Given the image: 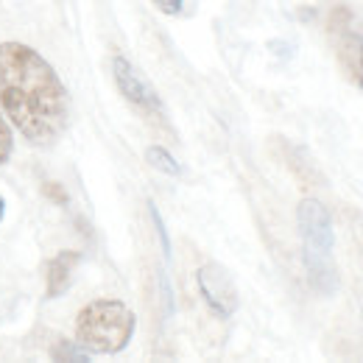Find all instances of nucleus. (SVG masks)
Masks as SVG:
<instances>
[{
    "label": "nucleus",
    "mask_w": 363,
    "mask_h": 363,
    "mask_svg": "<svg viewBox=\"0 0 363 363\" xmlns=\"http://www.w3.org/2000/svg\"><path fill=\"white\" fill-rule=\"evenodd\" d=\"M0 106L37 148L56 145L70 123V92L62 76L26 43H0Z\"/></svg>",
    "instance_id": "nucleus-1"
},
{
    "label": "nucleus",
    "mask_w": 363,
    "mask_h": 363,
    "mask_svg": "<svg viewBox=\"0 0 363 363\" xmlns=\"http://www.w3.org/2000/svg\"><path fill=\"white\" fill-rule=\"evenodd\" d=\"M296 224L302 235V257H305V272L311 288L330 296L338 291V269L333 260V246H335V235H333V218L330 210L313 199H302L296 207Z\"/></svg>",
    "instance_id": "nucleus-2"
},
{
    "label": "nucleus",
    "mask_w": 363,
    "mask_h": 363,
    "mask_svg": "<svg viewBox=\"0 0 363 363\" xmlns=\"http://www.w3.org/2000/svg\"><path fill=\"white\" fill-rule=\"evenodd\" d=\"M135 311L121 299H95L76 316V341L92 355H118L132 344Z\"/></svg>",
    "instance_id": "nucleus-3"
},
{
    "label": "nucleus",
    "mask_w": 363,
    "mask_h": 363,
    "mask_svg": "<svg viewBox=\"0 0 363 363\" xmlns=\"http://www.w3.org/2000/svg\"><path fill=\"white\" fill-rule=\"evenodd\" d=\"M327 31L347 79L363 92V23L355 17V11H350L347 6H338L330 14Z\"/></svg>",
    "instance_id": "nucleus-4"
},
{
    "label": "nucleus",
    "mask_w": 363,
    "mask_h": 363,
    "mask_svg": "<svg viewBox=\"0 0 363 363\" xmlns=\"http://www.w3.org/2000/svg\"><path fill=\"white\" fill-rule=\"evenodd\" d=\"M112 79H115L121 95L135 109H140L148 118H160V121L165 118V106H162L160 92L151 87V82L137 70L126 56H112Z\"/></svg>",
    "instance_id": "nucleus-5"
},
{
    "label": "nucleus",
    "mask_w": 363,
    "mask_h": 363,
    "mask_svg": "<svg viewBox=\"0 0 363 363\" xmlns=\"http://www.w3.org/2000/svg\"><path fill=\"white\" fill-rule=\"evenodd\" d=\"M196 285L204 305L218 318H229L238 311V288L232 274L221 263H204L196 272Z\"/></svg>",
    "instance_id": "nucleus-6"
},
{
    "label": "nucleus",
    "mask_w": 363,
    "mask_h": 363,
    "mask_svg": "<svg viewBox=\"0 0 363 363\" xmlns=\"http://www.w3.org/2000/svg\"><path fill=\"white\" fill-rule=\"evenodd\" d=\"M79 260H82V255H79V252H70V249H65V252H59V255H53V257L48 260V269H45V296L48 299H59V296L67 294L70 279H73V272H76Z\"/></svg>",
    "instance_id": "nucleus-7"
},
{
    "label": "nucleus",
    "mask_w": 363,
    "mask_h": 363,
    "mask_svg": "<svg viewBox=\"0 0 363 363\" xmlns=\"http://www.w3.org/2000/svg\"><path fill=\"white\" fill-rule=\"evenodd\" d=\"M145 162H148L154 171L165 174V177H182V162L168 151V148H162V145H148V148H145Z\"/></svg>",
    "instance_id": "nucleus-8"
},
{
    "label": "nucleus",
    "mask_w": 363,
    "mask_h": 363,
    "mask_svg": "<svg viewBox=\"0 0 363 363\" xmlns=\"http://www.w3.org/2000/svg\"><path fill=\"white\" fill-rule=\"evenodd\" d=\"M50 361L59 363H90L92 352H87L79 341H56L50 347Z\"/></svg>",
    "instance_id": "nucleus-9"
},
{
    "label": "nucleus",
    "mask_w": 363,
    "mask_h": 363,
    "mask_svg": "<svg viewBox=\"0 0 363 363\" xmlns=\"http://www.w3.org/2000/svg\"><path fill=\"white\" fill-rule=\"evenodd\" d=\"M11 151H14V135H11V126H9L6 115L0 112V165L9 162Z\"/></svg>",
    "instance_id": "nucleus-10"
},
{
    "label": "nucleus",
    "mask_w": 363,
    "mask_h": 363,
    "mask_svg": "<svg viewBox=\"0 0 363 363\" xmlns=\"http://www.w3.org/2000/svg\"><path fill=\"white\" fill-rule=\"evenodd\" d=\"M148 213H151V221H154V227H157L160 243H162V252H165V257L171 260V240H168V229H165V224H162V216H160V210L154 207V201H148Z\"/></svg>",
    "instance_id": "nucleus-11"
},
{
    "label": "nucleus",
    "mask_w": 363,
    "mask_h": 363,
    "mask_svg": "<svg viewBox=\"0 0 363 363\" xmlns=\"http://www.w3.org/2000/svg\"><path fill=\"white\" fill-rule=\"evenodd\" d=\"M162 14H168V17H179L182 11H184V0H151Z\"/></svg>",
    "instance_id": "nucleus-12"
},
{
    "label": "nucleus",
    "mask_w": 363,
    "mask_h": 363,
    "mask_svg": "<svg viewBox=\"0 0 363 363\" xmlns=\"http://www.w3.org/2000/svg\"><path fill=\"white\" fill-rule=\"evenodd\" d=\"M43 190H45V196L50 199V201H56V204H67V193H65V187L62 184H56V182H45L43 184Z\"/></svg>",
    "instance_id": "nucleus-13"
},
{
    "label": "nucleus",
    "mask_w": 363,
    "mask_h": 363,
    "mask_svg": "<svg viewBox=\"0 0 363 363\" xmlns=\"http://www.w3.org/2000/svg\"><path fill=\"white\" fill-rule=\"evenodd\" d=\"M3 218H6V199L0 196V221H3Z\"/></svg>",
    "instance_id": "nucleus-14"
}]
</instances>
